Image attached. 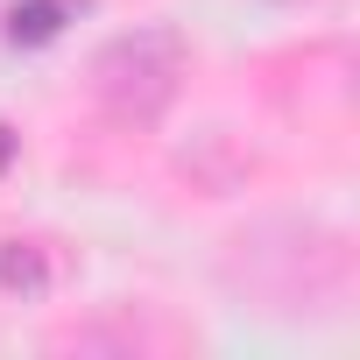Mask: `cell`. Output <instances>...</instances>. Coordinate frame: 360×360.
<instances>
[{"label": "cell", "mask_w": 360, "mask_h": 360, "mask_svg": "<svg viewBox=\"0 0 360 360\" xmlns=\"http://www.w3.org/2000/svg\"><path fill=\"white\" fill-rule=\"evenodd\" d=\"M184 64H191L184 36L162 29V22H148V29L113 36V43L92 57V92H99V106H106L113 120L155 127V120L169 113L176 85H184Z\"/></svg>", "instance_id": "obj_1"}, {"label": "cell", "mask_w": 360, "mask_h": 360, "mask_svg": "<svg viewBox=\"0 0 360 360\" xmlns=\"http://www.w3.org/2000/svg\"><path fill=\"white\" fill-rule=\"evenodd\" d=\"M8 162H15V127L0 120V169H8Z\"/></svg>", "instance_id": "obj_4"}, {"label": "cell", "mask_w": 360, "mask_h": 360, "mask_svg": "<svg viewBox=\"0 0 360 360\" xmlns=\"http://www.w3.org/2000/svg\"><path fill=\"white\" fill-rule=\"evenodd\" d=\"M57 255L43 248V240H8L0 248V290L8 297H50L57 290Z\"/></svg>", "instance_id": "obj_2"}, {"label": "cell", "mask_w": 360, "mask_h": 360, "mask_svg": "<svg viewBox=\"0 0 360 360\" xmlns=\"http://www.w3.org/2000/svg\"><path fill=\"white\" fill-rule=\"evenodd\" d=\"M64 22H71L64 0H15V8H8V43H22V50L57 43V36H64Z\"/></svg>", "instance_id": "obj_3"}]
</instances>
